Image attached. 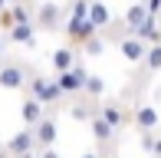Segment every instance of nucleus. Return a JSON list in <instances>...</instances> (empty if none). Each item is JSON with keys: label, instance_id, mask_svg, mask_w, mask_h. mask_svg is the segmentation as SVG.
I'll return each instance as SVG.
<instances>
[{"label": "nucleus", "instance_id": "nucleus-10", "mask_svg": "<svg viewBox=\"0 0 161 158\" xmlns=\"http://www.w3.org/2000/svg\"><path fill=\"white\" fill-rule=\"evenodd\" d=\"M36 30H40V26L33 23H13L10 30H7V40L10 43H17V46H26V49H33L36 46Z\"/></svg>", "mask_w": 161, "mask_h": 158}, {"label": "nucleus", "instance_id": "nucleus-1", "mask_svg": "<svg viewBox=\"0 0 161 158\" xmlns=\"http://www.w3.org/2000/svg\"><path fill=\"white\" fill-rule=\"evenodd\" d=\"M30 76H33V69L20 59H3L0 63V89H7V92H26Z\"/></svg>", "mask_w": 161, "mask_h": 158}, {"label": "nucleus", "instance_id": "nucleus-13", "mask_svg": "<svg viewBox=\"0 0 161 158\" xmlns=\"http://www.w3.org/2000/svg\"><path fill=\"white\" fill-rule=\"evenodd\" d=\"M33 132H36V142H40V148H49V145H56V119L53 116H43L40 122L33 125Z\"/></svg>", "mask_w": 161, "mask_h": 158}, {"label": "nucleus", "instance_id": "nucleus-23", "mask_svg": "<svg viewBox=\"0 0 161 158\" xmlns=\"http://www.w3.org/2000/svg\"><path fill=\"white\" fill-rule=\"evenodd\" d=\"M155 158H161V135H155V152H151Z\"/></svg>", "mask_w": 161, "mask_h": 158}, {"label": "nucleus", "instance_id": "nucleus-11", "mask_svg": "<svg viewBox=\"0 0 161 158\" xmlns=\"http://www.w3.org/2000/svg\"><path fill=\"white\" fill-rule=\"evenodd\" d=\"M151 17V10H148V3L145 0H135V3H128L125 7V13H122V23H125V30H138V26L145 23V20Z\"/></svg>", "mask_w": 161, "mask_h": 158}, {"label": "nucleus", "instance_id": "nucleus-25", "mask_svg": "<svg viewBox=\"0 0 161 158\" xmlns=\"http://www.w3.org/2000/svg\"><path fill=\"white\" fill-rule=\"evenodd\" d=\"M3 10H7V0H0V13H3Z\"/></svg>", "mask_w": 161, "mask_h": 158}, {"label": "nucleus", "instance_id": "nucleus-12", "mask_svg": "<svg viewBox=\"0 0 161 158\" xmlns=\"http://www.w3.org/2000/svg\"><path fill=\"white\" fill-rule=\"evenodd\" d=\"M43 116H46V105H43L36 96H30V92H26L23 102H20V119H23V125H30V128H33Z\"/></svg>", "mask_w": 161, "mask_h": 158}, {"label": "nucleus", "instance_id": "nucleus-5", "mask_svg": "<svg viewBox=\"0 0 161 158\" xmlns=\"http://www.w3.org/2000/svg\"><path fill=\"white\" fill-rule=\"evenodd\" d=\"M148 40H142L138 33H122L119 37V53L125 63H145V56H148Z\"/></svg>", "mask_w": 161, "mask_h": 158}, {"label": "nucleus", "instance_id": "nucleus-8", "mask_svg": "<svg viewBox=\"0 0 161 158\" xmlns=\"http://www.w3.org/2000/svg\"><path fill=\"white\" fill-rule=\"evenodd\" d=\"M86 79H89V73H86L82 63H76V66L66 69V73H56V82H59V89L66 92V96H79V92H86Z\"/></svg>", "mask_w": 161, "mask_h": 158}, {"label": "nucleus", "instance_id": "nucleus-2", "mask_svg": "<svg viewBox=\"0 0 161 158\" xmlns=\"http://www.w3.org/2000/svg\"><path fill=\"white\" fill-rule=\"evenodd\" d=\"M33 23L40 26V30H46V33H59L66 26V7L56 3V0H43V3H36Z\"/></svg>", "mask_w": 161, "mask_h": 158}, {"label": "nucleus", "instance_id": "nucleus-20", "mask_svg": "<svg viewBox=\"0 0 161 158\" xmlns=\"http://www.w3.org/2000/svg\"><path fill=\"white\" fill-rule=\"evenodd\" d=\"M72 119H76V122H92V119H96V112H99V105H72Z\"/></svg>", "mask_w": 161, "mask_h": 158}, {"label": "nucleus", "instance_id": "nucleus-9", "mask_svg": "<svg viewBox=\"0 0 161 158\" xmlns=\"http://www.w3.org/2000/svg\"><path fill=\"white\" fill-rule=\"evenodd\" d=\"M158 122H161V116H158L155 105H148V102L135 105V112H131V125H135L138 132H155Z\"/></svg>", "mask_w": 161, "mask_h": 158}, {"label": "nucleus", "instance_id": "nucleus-14", "mask_svg": "<svg viewBox=\"0 0 161 158\" xmlns=\"http://www.w3.org/2000/svg\"><path fill=\"white\" fill-rule=\"evenodd\" d=\"M99 116H105V119L112 122L115 128H125V125H131V112H125L119 102H105V105H99Z\"/></svg>", "mask_w": 161, "mask_h": 158}, {"label": "nucleus", "instance_id": "nucleus-22", "mask_svg": "<svg viewBox=\"0 0 161 158\" xmlns=\"http://www.w3.org/2000/svg\"><path fill=\"white\" fill-rule=\"evenodd\" d=\"M36 158H59V152L49 145V148H40V152H36Z\"/></svg>", "mask_w": 161, "mask_h": 158}, {"label": "nucleus", "instance_id": "nucleus-21", "mask_svg": "<svg viewBox=\"0 0 161 158\" xmlns=\"http://www.w3.org/2000/svg\"><path fill=\"white\" fill-rule=\"evenodd\" d=\"M138 145H142V152H155V132H142L138 135Z\"/></svg>", "mask_w": 161, "mask_h": 158}, {"label": "nucleus", "instance_id": "nucleus-4", "mask_svg": "<svg viewBox=\"0 0 161 158\" xmlns=\"http://www.w3.org/2000/svg\"><path fill=\"white\" fill-rule=\"evenodd\" d=\"M3 152L10 155V158H23V155H36L40 152V142H36V132L30 125H23L17 135H10L7 138V145H3Z\"/></svg>", "mask_w": 161, "mask_h": 158}, {"label": "nucleus", "instance_id": "nucleus-18", "mask_svg": "<svg viewBox=\"0 0 161 158\" xmlns=\"http://www.w3.org/2000/svg\"><path fill=\"white\" fill-rule=\"evenodd\" d=\"M145 73H158L161 69V43H151L148 46V56H145Z\"/></svg>", "mask_w": 161, "mask_h": 158}, {"label": "nucleus", "instance_id": "nucleus-17", "mask_svg": "<svg viewBox=\"0 0 161 158\" xmlns=\"http://www.w3.org/2000/svg\"><path fill=\"white\" fill-rule=\"evenodd\" d=\"M102 92H105V79L89 73V79H86V92H82V96H89L92 102H99V99H102Z\"/></svg>", "mask_w": 161, "mask_h": 158}, {"label": "nucleus", "instance_id": "nucleus-6", "mask_svg": "<svg viewBox=\"0 0 161 158\" xmlns=\"http://www.w3.org/2000/svg\"><path fill=\"white\" fill-rule=\"evenodd\" d=\"M63 33H66V40H69V46H82L92 33H99V26L92 23L89 17H69L66 26H63Z\"/></svg>", "mask_w": 161, "mask_h": 158}, {"label": "nucleus", "instance_id": "nucleus-15", "mask_svg": "<svg viewBox=\"0 0 161 158\" xmlns=\"http://www.w3.org/2000/svg\"><path fill=\"white\" fill-rule=\"evenodd\" d=\"M76 46H59V49H53V69L56 73H66V69H72L76 66V53H72Z\"/></svg>", "mask_w": 161, "mask_h": 158}, {"label": "nucleus", "instance_id": "nucleus-19", "mask_svg": "<svg viewBox=\"0 0 161 158\" xmlns=\"http://www.w3.org/2000/svg\"><path fill=\"white\" fill-rule=\"evenodd\" d=\"M79 49H82L86 56H102V53H105V40H102L99 33H92V37L86 40V43H82V46H79Z\"/></svg>", "mask_w": 161, "mask_h": 158}, {"label": "nucleus", "instance_id": "nucleus-16", "mask_svg": "<svg viewBox=\"0 0 161 158\" xmlns=\"http://www.w3.org/2000/svg\"><path fill=\"white\" fill-rule=\"evenodd\" d=\"M89 20L99 26V30H108V26H112V10H108L102 0H92V7H89Z\"/></svg>", "mask_w": 161, "mask_h": 158}, {"label": "nucleus", "instance_id": "nucleus-7", "mask_svg": "<svg viewBox=\"0 0 161 158\" xmlns=\"http://www.w3.org/2000/svg\"><path fill=\"white\" fill-rule=\"evenodd\" d=\"M89 132H92V138H96L99 152H102V148H115V145H119V128H115L105 116H99V112H96V119L89 122Z\"/></svg>", "mask_w": 161, "mask_h": 158}, {"label": "nucleus", "instance_id": "nucleus-24", "mask_svg": "<svg viewBox=\"0 0 161 158\" xmlns=\"http://www.w3.org/2000/svg\"><path fill=\"white\" fill-rule=\"evenodd\" d=\"M82 158H102V152H86Z\"/></svg>", "mask_w": 161, "mask_h": 158}, {"label": "nucleus", "instance_id": "nucleus-3", "mask_svg": "<svg viewBox=\"0 0 161 158\" xmlns=\"http://www.w3.org/2000/svg\"><path fill=\"white\" fill-rule=\"evenodd\" d=\"M26 92H30V96H36L43 105H63V99H66V92L59 89L56 76H53V79H46V76H40V73H33V76H30V86H26Z\"/></svg>", "mask_w": 161, "mask_h": 158}]
</instances>
